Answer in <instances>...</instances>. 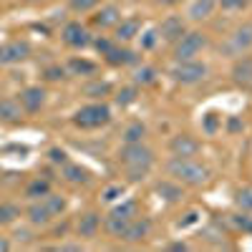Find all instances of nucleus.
Here are the masks:
<instances>
[{"label":"nucleus","instance_id":"f257e3e1","mask_svg":"<svg viewBox=\"0 0 252 252\" xmlns=\"http://www.w3.org/2000/svg\"><path fill=\"white\" fill-rule=\"evenodd\" d=\"M166 174H169L174 182L184 184V187H204L209 182V177H212V172H209V166L202 164L199 159L194 157H169L164 164Z\"/></svg>","mask_w":252,"mask_h":252},{"label":"nucleus","instance_id":"f03ea898","mask_svg":"<svg viewBox=\"0 0 252 252\" xmlns=\"http://www.w3.org/2000/svg\"><path fill=\"white\" fill-rule=\"evenodd\" d=\"M119 161L124 166V174L131 182H141L154 166V152L144 141L136 144H124L119 149Z\"/></svg>","mask_w":252,"mask_h":252},{"label":"nucleus","instance_id":"7ed1b4c3","mask_svg":"<svg viewBox=\"0 0 252 252\" xmlns=\"http://www.w3.org/2000/svg\"><path fill=\"white\" fill-rule=\"evenodd\" d=\"M250 51H252V20H242L240 26H235L224 35V40L220 43V53L235 61Z\"/></svg>","mask_w":252,"mask_h":252},{"label":"nucleus","instance_id":"20e7f679","mask_svg":"<svg viewBox=\"0 0 252 252\" xmlns=\"http://www.w3.org/2000/svg\"><path fill=\"white\" fill-rule=\"evenodd\" d=\"M139 215V202L136 199H126L121 204H116L111 212L103 217L101 227H103V232L111 235V237H121V232L126 227H129V222Z\"/></svg>","mask_w":252,"mask_h":252},{"label":"nucleus","instance_id":"39448f33","mask_svg":"<svg viewBox=\"0 0 252 252\" xmlns=\"http://www.w3.org/2000/svg\"><path fill=\"white\" fill-rule=\"evenodd\" d=\"M111 121V106L103 101H94V103H86L81 106L76 114H73V124L78 129H101Z\"/></svg>","mask_w":252,"mask_h":252},{"label":"nucleus","instance_id":"423d86ee","mask_svg":"<svg viewBox=\"0 0 252 252\" xmlns=\"http://www.w3.org/2000/svg\"><path fill=\"white\" fill-rule=\"evenodd\" d=\"M209 73L207 63L199 61V58H192V61H174V66L169 68V76L174 83L179 86H194V83L204 81Z\"/></svg>","mask_w":252,"mask_h":252},{"label":"nucleus","instance_id":"0eeeda50","mask_svg":"<svg viewBox=\"0 0 252 252\" xmlns=\"http://www.w3.org/2000/svg\"><path fill=\"white\" fill-rule=\"evenodd\" d=\"M207 43H209L207 33H202V31H189V28H187V33L172 46V58H174V61H192V58H197V56L207 48Z\"/></svg>","mask_w":252,"mask_h":252},{"label":"nucleus","instance_id":"6e6552de","mask_svg":"<svg viewBox=\"0 0 252 252\" xmlns=\"http://www.w3.org/2000/svg\"><path fill=\"white\" fill-rule=\"evenodd\" d=\"M61 38H63V43H66L68 48H89L94 43L91 31L83 26V23H78V20H71V23L63 26Z\"/></svg>","mask_w":252,"mask_h":252},{"label":"nucleus","instance_id":"1a4fd4ad","mask_svg":"<svg viewBox=\"0 0 252 252\" xmlns=\"http://www.w3.org/2000/svg\"><path fill=\"white\" fill-rule=\"evenodd\" d=\"M157 33H159V40L174 46L177 40L187 33V18H182V15H166L161 23H159Z\"/></svg>","mask_w":252,"mask_h":252},{"label":"nucleus","instance_id":"9d476101","mask_svg":"<svg viewBox=\"0 0 252 252\" xmlns=\"http://www.w3.org/2000/svg\"><path fill=\"white\" fill-rule=\"evenodd\" d=\"M229 76H232V83L237 89L242 91H252V56L245 53L240 58L232 61V71H229Z\"/></svg>","mask_w":252,"mask_h":252},{"label":"nucleus","instance_id":"9b49d317","mask_svg":"<svg viewBox=\"0 0 252 252\" xmlns=\"http://www.w3.org/2000/svg\"><path fill=\"white\" fill-rule=\"evenodd\" d=\"M141 28H144V26H141V18H136V15L121 18L119 23L114 26V40H116V43H121V46H129L131 40L139 38Z\"/></svg>","mask_w":252,"mask_h":252},{"label":"nucleus","instance_id":"f8f14e48","mask_svg":"<svg viewBox=\"0 0 252 252\" xmlns=\"http://www.w3.org/2000/svg\"><path fill=\"white\" fill-rule=\"evenodd\" d=\"M28 56H31L28 40H8V43L0 46V66H15Z\"/></svg>","mask_w":252,"mask_h":252},{"label":"nucleus","instance_id":"ddd939ff","mask_svg":"<svg viewBox=\"0 0 252 252\" xmlns=\"http://www.w3.org/2000/svg\"><path fill=\"white\" fill-rule=\"evenodd\" d=\"M149 232H152V220L149 217H134L131 222H129V227L121 232V242H126V245H139V242H144L146 237H149Z\"/></svg>","mask_w":252,"mask_h":252},{"label":"nucleus","instance_id":"4468645a","mask_svg":"<svg viewBox=\"0 0 252 252\" xmlns=\"http://www.w3.org/2000/svg\"><path fill=\"white\" fill-rule=\"evenodd\" d=\"M119 20H121V8L116 3H106V5L96 8V13L91 15V26L101 28V31H109L119 23Z\"/></svg>","mask_w":252,"mask_h":252},{"label":"nucleus","instance_id":"2eb2a0df","mask_svg":"<svg viewBox=\"0 0 252 252\" xmlns=\"http://www.w3.org/2000/svg\"><path fill=\"white\" fill-rule=\"evenodd\" d=\"M18 103L23 106L26 114H38L46 103V91L40 86H28V89H23L18 94Z\"/></svg>","mask_w":252,"mask_h":252},{"label":"nucleus","instance_id":"dca6fc26","mask_svg":"<svg viewBox=\"0 0 252 252\" xmlns=\"http://www.w3.org/2000/svg\"><path fill=\"white\" fill-rule=\"evenodd\" d=\"M169 152L174 157H197L202 152V144L189 134H177L169 139Z\"/></svg>","mask_w":252,"mask_h":252},{"label":"nucleus","instance_id":"f3484780","mask_svg":"<svg viewBox=\"0 0 252 252\" xmlns=\"http://www.w3.org/2000/svg\"><path fill=\"white\" fill-rule=\"evenodd\" d=\"M103 61H106L109 66H139V51H131L129 46L116 43L106 56H103Z\"/></svg>","mask_w":252,"mask_h":252},{"label":"nucleus","instance_id":"a211bd4d","mask_svg":"<svg viewBox=\"0 0 252 252\" xmlns=\"http://www.w3.org/2000/svg\"><path fill=\"white\" fill-rule=\"evenodd\" d=\"M215 8H217V0H192V3H189V8H187V15H184V18L192 20V23H202V20L212 18Z\"/></svg>","mask_w":252,"mask_h":252},{"label":"nucleus","instance_id":"6ab92c4d","mask_svg":"<svg viewBox=\"0 0 252 252\" xmlns=\"http://www.w3.org/2000/svg\"><path fill=\"white\" fill-rule=\"evenodd\" d=\"M101 229V215L98 212H86L78 217V224H76V232L81 240H94Z\"/></svg>","mask_w":252,"mask_h":252},{"label":"nucleus","instance_id":"aec40b11","mask_svg":"<svg viewBox=\"0 0 252 252\" xmlns=\"http://www.w3.org/2000/svg\"><path fill=\"white\" fill-rule=\"evenodd\" d=\"M66 71H68L71 76L96 78V73H98V63H96V61H89V58H78V56H73V58L66 63Z\"/></svg>","mask_w":252,"mask_h":252},{"label":"nucleus","instance_id":"412c9836","mask_svg":"<svg viewBox=\"0 0 252 252\" xmlns=\"http://www.w3.org/2000/svg\"><path fill=\"white\" fill-rule=\"evenodd\" d=\"M26 217H28V222L33 227H46L53 220V215L48 212V207L43 204V199H33V204L26 209Z\"/></svg>","mask_w":252,"mask_h":252},{"label":"nucleus","instance_id":"4be33fe9","mask_svg":"<svg viewBox=\"0 0 252 252\" xmlns=\"http://www.w3.org/2000/svg\"><path fill=\"white\" fill-rule=\"evenodd\" d=\"M157 194H159V199L174 204V202H182L184 189H182V184L174 182V179H164V182H157Z\"/></svg>","mask_w":252,"mask_h":252},{"label":"nucleus","instance_id":"5701e85b","mask_svg":"<svg viewBox=\"0 0 252 252\" xmlns=\"http://www.w3.org/2000/svg\"><path fill=\"white\" fill-rule=\"evenodd\" d=\"M23 116V106L13 98H0V121L3 124H15Z\"/></svg>","mask_w":252,"mask_h":252},{"label":"nucleus","instance_id":"b1692460","mask_svg":"<svg viewBox=\"0 0 252 252\" xmlns=\"http://www.w3.org/2000/svg\"><path fill=\"white\" fill-rule=\"evenodd\" d=\"M63 179L71 182V184H86V182L91 179V174L83 169L81 164H71V161H66V164H63Z\"/></svg>","mask_w":252,"mask_h":252},{"label":"nucleus","instance_id":"393cba45","mask_svg":"<svg viewBox=\"0 0 252 252\" xmlns=\"http://www.w3.org/2000/svg\"><path fill=\"white\" fill-rule=\"evenodd\" d=\"M159 78V71L154 66H136L134 71V86H154Z\"/></svg>","mask_w":252,"mask_h":252},{"label":"nucleus","instance_id":"a878e982","mask_svg":"<svg viewBox=\"0 0 252 252\" xmlns=\"http://www.w3.org/2000/svg\"><path fill=\"white\" fill-rule=\"evenodd\" d=\"M121 139H124V144H136V141H144V139H146V126H144L141 121L129 124V126L124 129Z\"/></svg>","mask_w":252,"mask_h":252},{"label":"nucleus","instance_id":"bb28decb","mask_svg":"<svg viewBox=\"0 0 252 252\" xmlns=\"http://www.w3.org/2000/svg\"><path fill=\"white\" fill-rule=\"evenodd\" d=\"M48 192H51V182H48V179H40V177L33 179V182L26 187V197H28V199H43Z\"/></svg>","mask_w":252,"mask_h":252},{"label":"nucleus","instance_id":"cd10ccee","mask_svg":"<svg viewBox=\"0 0 252 252\" xmlns=\"http://www.w3.org/2000/svg\"><path fill=\"white\" fill-rule=\"evenodd\" d=\"M20 217V207L13 202H0V224H13Z\"/></svg>","mask_w":252,"mask_h":252},{"label":"nucleus","instance_id":"c85d7f7f","mask_svg":"<svg viewBox=\"0 0 252 252\" xmlns=\"http://www.w3.org/2000/svg\"><path fill=\"white\" fill-rule=\"evenodd\" d=\"M43 204L48 207V212H51L53 217H58L63 209H66V199H63L61 194H53V192H48V194L43 197Z\"/></svg>","mask_w":252,"mask_h":252},{"label":"nucleus","instance_id":"c756f323","mask_svg":"<svg viewBox=\"0 0 252 252\" xmlns=\"http://www.w3.org/2000/svg\"><path fill=\"white\" fill-rule=\"evenodd\" d=\"M157 43H159V33H157V28H149V31H144V28H141V33H139V48H141V51H152Z\"/></svg>","mask_w":252,"mask_h":252},{"label":"nucleus","instance_id":"7c9ffc66","mask_svg":"<svg viewBox=\"0 0 252 252\" xmlns=\"http://www.w3.org/2000/svg\"><path fill=\"white\" fill-rule=\"evenodd\" d=\"M235 202H237V207L242 209V212H252V187H242V189H237Z\"/></svg>","mask_w":252,"mask_h":252},{"label":"nucleus","instance_id":"2f4dec72","mask_svg":"<svg viewBox=\"0 0 252 252\" xmlns=\"http://www.w3.org/2000/svg\"><path fill=\"white\" fill-rule=\"evenodd\" d=\"M109 91H111V86L106 81H94V83H89V86L83 89V94L91 96V98H101V96H106Z\"/></svg>","mask_w":252,"mask_h":252},{"label":"nucleus","instance_id":"473e14b6","mask_svg":"<svg viewBox=\"0 0 252 252\" xmlns=\"http://www.w3.org/2000/svg\"><path fill=\"white\" fill-rule=\"evenodd\" d=\"M98 3L101 0H68V8L73 10V13H91V10H96L98 8Z\"/></svg>","mask_w":252,"mask_h":252},{"label":"nucleus","instance_id":"72a5a7b5","mask_svg":"<svg viewBox=\"0 0 252 252\" xmlns=\"http://www.w3.org/2000/svg\"><path fill=\"white\" fill-rule=\"evenodd\" d=\"M136 101V86L131 83V86H124L119 94H116V103L119 106H129V103Z\"/></svg>","mask_w":252,"mask_h":252},{"label":"nucleus","instance_id":"f704fd0d","mask_svg":"<svg viewBox=\"0 0 252 252\" xmlns=\"http://www.w3.org/2000/svg\"><path fill=\"white\" fill-rule=\"evenodd\" d=\"M217 5L224 10V13H240L250 5V0H217Z\"/></svg>","mask_w":252,"mask_h":252},{"label":"nucleus","instance_id":"c9c22d12","mask_svg":"<svg viewBox=\"0 0 252 252\" xmlns=\"http://www.w3.org/2000/svg\"><path fill=\"white\" fill-rule=\"evenodd\" d=\"M91 46H94V48H96L101 56H106V53H109V51L116 46V40H114V38H106V35H101V38H96V40H94Z\"/></svg>","mask_w":252,"mask_h":252},{"label":"nucleus","instance_id":"e433bc0d","mask_svg":"<svg viewBox=\"0 0 252 252\" xmlns=\"http://www.w3.org/2000/svg\"><path fill=\"white\" fill-rule=\"evenodd\" d=\"M43 76H46V81H63L68 76V71H66V66H48L43 71Z\"/></svg>","mask_w":252,"mask_h":252},{"label":"nucleus","instance_id":"4c0bfd02","mask_svg":"<svg viewBox=\"0 0 252 252\" xmlns=\"http://www.w3.org/2000/svg\"><path fill=\"white\" fill-rule=\"evenodd\" d=\"M121 194H124V187H121V184H111V187L103 189L101 199H103V202H114V199H119Z\"/></svg>","mask_w":252,"mask_h":252},{"label":"nucleus","instance_id":"58836bf2","mask_svg":"<svg viewBox=\"0 0 252 252\" xmlns=\"http://www.w3.org/2000/svg\"><path fill=\"white\" fill-rule=\"evenodd\" d=\"M217 129H220V116L217 114H207L204 116V131L207 134H217Z\"/></svg>","mask_w":252,"mask_h":252},{"label":"nucleus","instance_id":"ea45409f","mask_svg":"<svg viewBox=\"0 0 252 252\" xmlns=\"http://www.w3.org/2000/svg\"><path fill=\"white\" fill-rule=\"evenodd\" d=\"M232 220H235V224L242 229V232H250V235H252V217H247V215H235Z\"/></svg>","mask_w":252,"mask_h":252},{"label":"nucleus","instance_id":"a19ab883","mask_svg":"<svg viewBox=\"0 0 252 252\" xmlns=\"http://www.w3.org/2000/svg\"><path fill=\"white\" fill-rule=\"evenodd\" d=\"M242 129H245L242 119H237V116H229V119H227V131H229V134H240Z\"/></svg>","mask_w":252,"mask_h":252},{"label":"nucleus","instance_id":"79ce46f5","mask_svg":"<svg viewBox=\"0 0 252 252\" xmlns=\"http://www.w3.org/2000/svg\"><path fill=\"white\" fill-rule=\"evenodd\" d=\"M48 157H51V161H53V164H61V166L68 161V154L63 152V149H51V152H48Z\"/></svg>","mask_w":252,"mask_h":252},{"label":"nucleus","instance_id":"37998d69","mask_svg":"<svg viewBox=\"0 0 252 252\" xmlns=\"http://www.w3.org/2000/svg\"><path fill=\"white\" fill-rule=\"evenodd\" d=\"M179 3H184V0H154V5H161V8H174Z\"/></svg>","mask_w":252,"mask_h":252},{"label":"nucleus","instance_id":"c03bdc74","mask_svg":"<svg viewBox=\"0 0 252 252\" xmlns=\"http://www.w3.org/2000/svg\"><path fill=\"white\" fill-rule=\"evenodd\" d=\"M192 222H197V212H189V215H187V220H182V222H179V227H187V224H192Z\"/></svg>","mask_w":252,"mask_h":252},{"label":"nucleus","instance_id":"a18cd8bd","mask_svg":"<svg viewBox=\"0 0 252 252\" xmlns=\"http://www.w3.org/2000/svg\"><path fill=\"white\" fill-rule=\"evenodd\" d=\"M58 250H81V242H73V245H71V242H68V245H61Z\"/></svg>","mask_w":252,"mask_h":252},{"label":"nucleus","instance_id":"49530a36","mask_svg":"<svg viewBox=\"0 0 252 252\" xmlns=\"http://www.w3.org/2000/svg\"><path fill=\"white\" fill-rule=\"evenodd\" d=\"M0 250H10V242L5 237H0Z\"/></svg>","mask_w":252,"mask_h":252},{"label":"nucleus","instance_id":"de8ad7c7","mask_svg":"<svg viewBox=\"0 0 252 252\" xmlns=\"http://www.w3.org/2000/svg\"><path fill=\"white\" fill-rule=\"evenodd\" d=\"M172 250H187V245H184V242H174Z\"/></svg>","mask_w":252,"mask_h":252},{"label":"nucleus","instance_id":"09e8293b","mask_svg":"<svg viewBox=\"0 0 252 252\" xmlns=\"http://www.w3.org/2000/svg\"><path fill=\"white\" fill-rule=\"evenodd\" d=\"M28 3H46V0H28Z\"/></svg>","mask_w":252,"mask_h":252},{"label":"nucleus","instance_id":"8fccbe9b","mask_svg":"<svg viewBox=\"0 0 252 252\" xmlns=\"http://www.w3.org/2000/svg\"><path fill=\"white\" fill-rule=\"evenodd\" d=\"M250 157H252V146H250Z\"/></svg>","mask_w":252,"mask_h":252}]
</instances>
